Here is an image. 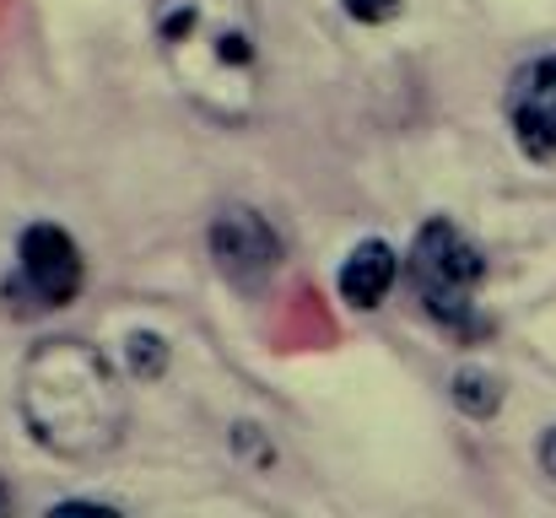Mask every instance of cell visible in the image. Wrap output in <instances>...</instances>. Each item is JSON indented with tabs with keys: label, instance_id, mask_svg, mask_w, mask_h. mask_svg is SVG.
<instances>
[{
	"label": "cell",
	"instance_id": "obj_7",
	"mask_svg": "<svg viewBox=\"0 0 556 518\" xmlns=\"http://www.w3.org/2000/svg\"><path fill=\"white\" fill-rule=\"evenodd\" d=\"M394 281H400V254H394L383 238L357 243V249L346 254V265H341V298H346L352 308H363V314H372V308L389 298Z\"/></svg>",
	"mask_w": 556,
	"mask_h": 518
},
{
	"label": "cell",
	"instance_id": "obj_6",
	"mask_svg": "<svg viewBox=\"0 0 556 518\" xmlns=\"http://www.w3.org/2000/svg\"><path fill=\"white\" fill-rule=\"evenodd\" d=\"M508 125H514V141L525 157H535V163L556 157V54H541L535 65H525L514 76Z\"/></svg>",
	"mask_w": 556,
	"mask_h": 518
},
{
	"label": "cell",
	"instance_id": "obj_10",
	"mask_svg": "<svg viewBox=\"0 0 556 518\" xmlns=\"http://www.w3.org/2000/svg\"><path fill=\"white\" fill-rule=\"evenodd\" d=\"M400 5L405 0H346V16L352 22H368V27H383V22L400 16Z\"/></svg>",
	"mask_w": 556,
	"mask_h": 518
},
{
	"label": "cell",
	"instance_id": "obj_3",
	"mask_svg": "<svg viewBox=\"0 0 556 518\" xmlns=\"http://www.w3.org/2000/svg\"><path fill=\"white\" fill-rule=\"evenodd\" d=\"M421 308L459 341H481L492 330V319H481L476 308V287L486 276V260L481 249L448 222V216H432L421 222L416 243H410V265H405Z\"/></svg>",
	"mask_w": 556,
	"mask_h": 518
},
{
	"label": "cell",
	"instance_id": "obj_8",
	"mask_svg": "<svg viewBox=\"0 0 556 518\" xmlns=\"http://www.w3.org/2000/svg\"><path fill=\"white\" fill-rule=\"evenodd\" d=\"M454 405L470 416V421H486L503 410V378L486 372V367H459L454 372Z\"/></svg>",
	"mask_w": 556,
	"mask_h": 518
},
{
	"label": "cell",
	"instance_id": "obj_9",
	"mask_svg": "<svg viewBox=\"0 0 556 518\" xmlns=\"http://www.w3.org/2000/svg\"><path fill=\"white\" fill-rule=\"evenodd\" d=\"M125 345H130V351H125V356H130V372H136L141 383H152V378L168 372V341H163V336L141 330V336H130Z\"/></svg>",
	"mask_w": 556,
	"mask_h": 518
},
{
	"label": "cell",
	"instance_id": "obj_11",
	"mask_svg": "<svg viewBox=\"0 0 556 518\" xmlns=\"http://www.w3.org/2000/svg\"><path fill=\"white\" fill-rule=\"evenodd\" d=\"M541 470L556 481V427H546V438H541Z\"/></svg>",
	"mask_w": 556,
	"mask_h": 518
},
{
	"label": "cell",
	"instance_id": "obj_12",
	"mask_svg": "<svg viewBox=\"0 0 556 518\" xmlns=\"http://www.w3.org/2000/svg\"><path fill=\"white\" fill-rule=\"evenodd\" d=\"M5 503H11V497H5V492H0V508H5Z\"/></svg>",
	"mask_w": 556,
	"mask_h": 518
},
{
	"label": "cell",
	"instance_id": "obj_5",
	"mask_svg": "<svg viewBox=\"0 0 556 518\" xmlns=\"http://www.w3.org/2000/svg\"><path fill=\"white\" fill-rule=\"evenodd\" d=\"M281 232L254 211V205H227L216 222H211V260H216V270L232 281V287H243V292H254V287H265L276 270H281Z\"/></svg>",
	"mask_w": 556,
	"mask_h": 518
},
{
	"label": "cell",
	"instance_id": "obj_4",
	"mask_svg": "<svg viewBox=\"0 0 556 518\" xmlns=\"http://www.w3.org/2000/svg\"><path fill=\"white\" fill-rule=\"evenodd\" d=\"M16 260H22V276H16V287H5V298L27 292L33 308H65V303H76L87 270H81V249H76V238L65 227L33 222L22 232V243H16Z\"/></svg>",
	"mask_w": 556,
	"mask_h": 518
},
{
	"label": "cell",
	"instance_id": "obj_1",
	"mask_svg": "<svg viewBox=\"0 0 556 518\" xmlns=\"http://www.w3.org/2000/svg\"><path fill=\"white\" fill-rule=\"evenodd\" d=\"M152 33L168 76L216 125H249L265 103L260 16L249 0H157Z\"/></svg>",
	"mask_w": 556,
	"mask_h": 518
},
{
	"label": "cell",
	"instance_id": "obj_2",
	"mask_svg": "<svg viewBox=\"0 0 556 518\" xmlns=\"http://www.w3.org/2000/svg\"><path fill=\"white\" fill-rule=\"evenodd\" d=\"M16 410L38 448L60 459H98L119 443L130 400L114 362L98 345L60 336L27 351L16 378Z\"/></svg>",
	"mask_w": 556,
	"mask_h": 518
}]
</instances>
